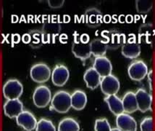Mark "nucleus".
<instances>
[{
  "label": "nucleus",
  "instance_id": "21",
  "mask_svg": "<svg viewBox=\"0 0 155 131\" xmlns=\"http://www.w3.org/2000/svg\"><path fill=\"white\" fill-rule=\"evenodd\" d=\"M104 101L107 104L109 109L116 117L124 113L122 99L116 95H108L104 98Z\"/></svg>",
  "mask_w": 155,
  "mask_h": 131
},
{
  "label": "nucleus",
  "instance_id": "24",
  "mask_svg": "<svg viewBox=\"0 0 155 131\" xmlns=\"http://www.w3.org/2000/svg\"><path fill=\"white\" fill-rule=\"evenodd\" d=\"M31 36V42L29 45L32 48H39L44 44L43 36H42L41 31L32 30L28 32Z\"/></svg>",
  "mask_w": 155,
  "mask_h": 131
},
{
  "label": "nucleus",
  "instance_id": "31",
  "mask_svg": "<svg viewBox=\"0 0 155 131\" xmlns=\"http://www.w3.org/2000/svg\"><path fill=\"white\" fill-rule=\"evenodd\" d=\"M80 41L81 42H83V43H89V36H88V35L87 34H83L82 36H81V39H80Z\"/></svg>",
  "mask_w": 155,
  "mask_h": 131
},
{
  "label": "nucleus",
  "instance_id": "5",
  "mask_svg": "<svg viewBox=\"0 0 155 131\" xmlns=\"http://www.w3.org/2000/svg\"><path fill=\"white\" fill-rule=\"evenodd\" d=\"M51 71L46 64L39 63L31 68L30 76L33 81L36 83H44L50 79Z\"/></svg>",
  "mask_w": 155,
  "mask_h": 131
},
{
  "label": "nucleus",
  "instance_id": "17",
  "mask_svg": "<svg viewBox=\"0 0 155 131\" xmlns=\"http://www.w3.org/2000/svg\"><path fill=\"white\" fill-rule=\"evenodd\" d=\"M84 79L88 88L95 90L100 86L101 77L93 67H90L85 71Z\"/></svg>",
  "mask_w": 155,
  "mask_h": 131
},
{
  "label": "nucleus",
  "instance_id": "10",
  "mask_svg": "<svg viewBox=\"0 0 155 131\" xmlns=\"http://www.w3.org/2000/svg\"><path fill=\"white\" fill-rule=\"evenodd\" d=\"M15 119L18 125L23 128L25 131L36 130L38 122L37 119L34 114L28 111L22 112Z\"/></svg>",
  "mask_w": 155,
  "mask_h": 131
},
{
  "label": "nucleus",
  "instance_id": "13",
  "mask_svg": "<svg viewBox=\"0 0 155 131\" xmlns=\"http://www.w3.org/2000/svg\"><path fill=\"white\" fill-rule=\"evenodd\" d=\"M93 68L100 75L101 78L112 74V63L105 56L95 58L94 61Z\"/></svg>",
  "mask_w": 155,
  "mask_h": 131
},
{
  "label": "nucleus",
  "instance_id": "19",
  "mask_svg": "<svg viewBox=\"0 0 155 131\" xmlns=\"http://www.w3.org/2000/svg\"><path fill=\"white\" fill-rule=\"evenodd\" d=\"M87 95L81 90H76L71 94V106L76 111H81L87 104Z\"/></svg>",
  "mask_w": 155,
  "mask_h": 131
},
{
  "label": "nucleus",
  "instance_id": "8",
  "mask_svg": "<svg viewBox=\"0 0 155 131\" xmlns=\"http://www.w3.org/2000/svg\"><path fill=\"white\" fill-rule=\"evenodd\" d=\"M61 31V26L54 20H48L42 27V36L44 44L49 43L51 40H54Z\"/></svg>",
  "mask_w": 155,
  "mask_h": 131
},
{
  "label": "nucleus",
  "instance_id": "1",
  "mask_svg": "<svg viewBox=\"0 0 155 131\" xmlns=\"http://www.w3.org/2000/svg\"><path fill=\"white\" fill-rule=\"evenodd\" d=\"M53 110L60 114H65L72 108L71 95L64 90H60L53 95L51 101Z\"/></svg>",
  "mask_w": 155,
  "mask_h": 131
},
{
  "label": "nucleus",
  "instance_id": "28",
  "mask_svg": "<svg viewBox=\"0 0 155 131\" xmlns=\"http://www.w3.org/2000/svg\"><path fill=\"white\" fill-rule=\"evenodd\" d=\"M141 131H153L154 130V120L153 117H147L142 119L140 124Z\"/></svg>",
  "mask_w": 155,
  "mask_h": 131
},
{
  "label": "nucleus",
  "instance_id": "26",
  "mask_svg": "<svg viewBox=\"0 0 155 131\" xmlns=\"http://www.w3.org/2000/svg\"><path fill=\"white\" fill-rule=\"evenodd\" d=\"M36 131H57L53 122L49 119L42 118L37 122Z\"/></svg>",
  "mask_w": 155,
  "mask_h": 131
},
{
  "label": "nucleus",
  "instance_id": "3",
  "mask_svg": "<svg viewBox=\"0 0 155 131\" xmlns=\"http://www.w3.org/2000/svg\"><path fill=\"white\" fill-rule=\"evenodd\" d=\"M2 92L7 100L19 99L23 93V85L18 79H10L5 83Z\"/></svg>",
  "mask_w": 155,
  "mask_h": 131
},
{
  "label": "nucleus",
  "instance_id": "4",
  "mask_svg": "<svg viewBox=\"0 0 155 131\" xmlns=\"http://www.w3.org/2000/svg\"><path fill=\"white\" fill-rule=\"evenodd\" d=\"M51 90L46 85H40L36 88L33 94V101L37 108L43 109L47 107L51 103Z\"/></svg>",
  "mask_w": 155,
  "mask_h": 131
},
{
  "label": "nucleus",
  "instance_id": "30",
  "mask_svg": "<svg viewBox=\"0 0 155 131\" xmlns=\"http://www.w3.org/2000/svg\"><path fill=\"white\" fill-rule=\"evenodd\" d=\"M22 41H23V43L28 44V45H29V43H30V42H31L30 34H29L28 33L24 34L23 36H22Z\"/></svg>",
  "mask_w": 155,
  "mask_h": 131
},
{
  "label": "nucleus",
  "instance_id": "14",
  "mask_svg": "<svg viewBox=\"0 0 155 131\" xmlns=\"http://www.w3.org/2000/svg\"><path fill=\"white\" fill-rule=\"evenodd\" d=\"M3 109L7 117L13 119L23 112V104L20 99L7 100L4 104Z\"/></svg>",
  "mask_w": 155,
  "mask_h": 131
},
{
  "label": "nucleus",
  "instance_id": "25",
  "mask_svg": "<svg viewBox=\"0 0 155 131\" xmlns=\"http://www.w3.org/2000/svg\"><path fill=\"white\" fill-rule=\"evenodd\" d=\"M153 1L151 0H136V9L138 13H147L152 9Z\"/></svg>",
  "mask_w": 155,
  "mask_h": 131
},
{
  "label": "nucleus",
  "instance_id": "29",
  "mask_svg": "<svg viewBox=\"0 0 155 131\" xmlns=\"http://www.w3.org/2000/svg\"><path fill=\"white\" fill-rule=\"evenodd\" d=\"M64 0H49L48 5L51 9H60L64 5Z\"/></svg>",
  "mask_w": 155,
  "mask_h": 131
},
{
  "label": "nucleus",
  "instance_id": "15",
  "mask_svg": "<svg viewBox=\"0 0 155 131\" xmlns=\"http://www.w3.org/2000/svg\"><path fill=\"white\" fill-rule=\"evenodd\" d=\"M84 20L86 24L90 28H97L102 23V13L95 7L88 9L85 12Z\"/></svg>",
  "mask_w": 155,
  "mask_h": 131
},
{
  "label": "nucleus",
  "instance_id": "22",
  "mask_svg": "<svg viewBox=\"0 0 155 131\" xmlns=\"http://www.w3.org/2000/svg\"><path fill=\"white\" fill-rule=\"evenodd\" d=\"M90 47H91V55L95 56V58L104 56L108 50L105 42L99 38L92 40L90 42Z\"/></svg>",
  "mask_w": 155,
  "mask_h": 131
},
{
  "label": "nucleus",
  "instance_id": "20",
  "mask_svg": "<svg viewBox=\"0 0 155 131\" xmlns=\"http://www.w3.org/2000/svg\"><path fill=\"white\" fill-rule=\"evenodd\" d=\"M123 109L126 114H132L138 110L136 94L132 91H128L125 94L122 99Z\"/></svg>",
  "mask_w": 155,
  "mask_h": 131
},
{
  "label": "nucleus",
  "instance_id": "6",
  "mask_svg": "<svg viewBox=\"0 0 155 131\" xmlns=\"http://www.w3.org/2000/svg\"><path fill=\"white\" fill-rule=\"evenodd\" d=\"M128 76L132 80L139 82L143 80L148 74V67L143 60H134L128 66Z\"/></svg>",
  "mask_w": 155,
  "mask_h": 131
},
{
  "label": "nucleus",
  "instance_id": "2",
  "mask_svg": "<svg viewBox=\"0 0 155 131\" xmlns=\"http://www.w3.org/2000/svg\"><path fill=\"white\" fill-rule=\"evenodd\" d=\"M103 40L106 43L107 48L110 50H117L122 47L126 42V36L124 34L120 33L117 30L104 31L101 33Z\"/></svg>",
  "mask_w": 155,
  "mask_h": 131
},
{
  "label": "nucleus",
  "instance_id": "27",
  "mask_svg": "<svg viewBox=\"0 0 155 131\" xmlns=\"http://www.w3.org/2000/svg\"><path fill=\"white\" fill-rule=\"evenodd\" d=\"M94 130L95 131H111L112 128L107 119L101 118L95 121Z\"/></svg>",
  "mask_w": 155,
  "mask_h": 131
},
{
  "label": "nucleus",
  "instance_id": "18",
  "mask_svg": "<svg viewBox=\"0 0 155 131\" xmlns=\"http://www.w3.org/2000/svg\"><path fill=\"white\" fill-rule=\"evenodd\" d=\"M121 53L126 58H136L141 54V46L136 41L126 42L122 46Z\"/></svg>",
  "mask_w": 155,
  "mask_h": 131
},
{
  "label": "nucleus",
  "instance_id": "16",
  "mask_svg": "<svg viewBox=\"0 0 155 131\" xmlns=\"http://www.w3.org/2000/svg\"><path fill=\"white\" fill-rule=\"evenodd\" d=\"M72 53L75 57L83 61L87 60L91 55L90 43H83L81 41L75 40L72 45Z\"/></svg>",
  "mask_w": 155,
  "mask_h": 131
},
{
  "label": "nucleus",
  "instance_id": "32",
  "mask_svg": "<svg viewBox=\"0 0 155 131\" xmlns=\"http://www.w3.org/2000/svg\"><path fill=\"white\" fill-rule=\"evenodd\" d=\"M12 42H13V43L15 44H17L18 42H20V36L19 34H13L12 35Z\"/></svg>",
  "mask_w": 155,
  "mask_h": 131
},
{
  "label": "nucleus",
  "instance_id": "12",
  "mask_svg": "<svg viewBox=\"0 0 155 131\" xmlns=\"http://www.w3.org/2000/svg\"><path fill=\"white\" fill-rule=\"evenodd\" d=\"M116 125L121 131H137V122L135 119L125 112L117 116Z\"/></svg>",
  "mask_w": 155,
  "mask_h": 131
},
{
  "label": "nucleus",
  "instance_id": "23",
  "mask_svg": "<svg viewBox=\"0 0 155 131\" xmlns=\"http://www.w3.org/2000/svg\"><path fill=\"white\" fill-rule=\"evenodd\" d=\"M80 125L78 122L71 117L64 118L58 125V131H79Z\"/></svg>",
  "mask_w": 155,
  "mask_h": 131
},
{
  "label": "nucleus",
  "instance_id": "11",
  "mask_svg": "<svg viewBox=\"0 0 155 131\" xmlns=\"http://www.w3.org/2000/svg\"><path fill=\"white\" fill-rule=\"evenodd\" d=\"M135 94L136 101H137L138 110H139L142 113H145L152 109V96L147 90L143 88H139Z\"/></svg>",
  "mask_w": 155,
  "mask_h": 131
},
{
  "label": "nucleus",
  "instance_id": "33",
  "mask_svg": "<svg viewBox=\"0 0 155 131\" xmlns=\"http://www.w3.org/2000/svg\"><path fill=\"white\" fill-rule=\"evenodd\" d=\"M111 131H121V130H120V129H118L117 128H112Z\"/></svg>",
  "mask_w": 155,
  "mask_h": 131
},
{
  "label": "nucleus",
  "instance_id": "7",
  "mask_svg": "<svg viewBox=\"0 0 155 131\" xmlns=\"http://www.w3.org/2000/svg\"><path fill=\"white\" fill-rule=\"evenodd\" d=\"M100 88L101 92L107 96L116 95L120 88V83L117 77L110 74L101 78Z\"/></svg>",
  "mask_w": 155,
  "mask_h": 131
},
{
  "label": "nucleus",
  "instance_id": "9",
  "mask_svg": "<svg viewBox=\"0 0 155 131\" xmlns=\"http://www.w3.org/2000/svg\"><path fill=\"white\" fill-rule=\"evenodd\" d=\"M70 77V71L65 66L59 64L53 69L51 79L53 84L58 87L64 86L68 82Z\"/></svg>",
  "mask_w": 155,
  "mask_h": 131
}]
</instances>
